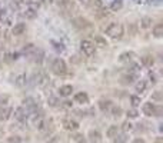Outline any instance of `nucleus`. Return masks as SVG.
<instances>
[{
	"instance_id": "79ce46f5",
	"label": "nucleus",
	"mask_w": 163,
	"mask_h": 143,
	"mask_svg": "<svg viewBox=\"0 0 163 143\" xmlns=\"http://www.w3.org/2000/svg\"><path fill=\"white\" fill-rule=\"evenodd\" d=\"M148 76H149V80H150V83H152V84H156V82H157V76H156L153 72H149Z\"/></svg>"
},
{
	"instance_id": "20e7f679",
	"label": "nucleus",
	"mask_w": 163,
	"mask_h": 143,
	"mask_svg": "<svg viewBox=\"0 0 163 143\" xmlns=\"http://www.w3.org/2000/svg\"><path fill=\"white\" fill-rule=\"evenodd\" d=\"M72 24H73L76 29H79V30H86V29H90V27H92V23L87 19H85V17H82V16L73 17V19H72Z\"/></svg>"
},
{
	"instance_id": "4be33fe9",
	"label": "nucleus",
	"mask_w": 163,
	"mask_h": 143,
	"mask_svg": "<svg viewBox=\"0 0 163 143\" xmlns=\"http://www.w3.org/2000/svg\"><path fill=\"white\" fill-rule=\"evenodd\" d=\"M116 135H119V126L117 124H112L110 128L108 129V132H106V136H108V137H112V139H115Z\"/></svg>"
},
{
	"instance_id": "a18cd8bd",
	"label": "nucleus",
	"mask_w": 163,
	"mask_h": 143,
	"mask_svg": "<svg viewBox=\"0 0 163 143\" xmlns=\"http://www.w3.org/2000/svg\"><path fill=\"white\" fill-rule=\"evenodd\" d=\"M132 143H146V142L143 139H140V137H136V139H134Z\"/></svg>"
},
{
	"instance_id": "9d476101",
	"label": "nucleus",
	"mask_w": 163,
	"mask_h": 143,
	"mask_svg": "<svg viewBox=\"0 0 163 143\" xmlns=\"http://www.w3.org/2000/svg\"><path fill=\"white\" fill-rule=\"evenodd\" d=\"M63 128L66 129V130L73 132V130H77L79 129V123L76 120H73V119H64L63 120Z\"/></svg>"
},
{
	"instance_id": "2f4dec72",
	"label": "nucleus",
	"mask_w": 163,
	"mask_h": 143,
	"mask_svg": "<svg viewBox=\"0 0 163 143\" xmlns=\"http://www.w3.org/2000/svg\"><path fill=\"white\" fill-rule=\"evenodd\" d=\"M140 103H142V100L139 96H136V94H132V96H130V105L133 106V109H136L137 106H140Z\"/></svg>"
},
{
	"instance_id": "412c9836",
	"label": "nucleus",
	"mask_w": 163,
	"mask_h": 143,
	"mask_svg": "<svg viewBox=\"0 0 163 143\" xmlns=\"http://www.w3.org/2000/svg\"><path fill=\"white\" fill-rule=\"evenodd\" d=\"M47 103L50 107H60V106H62V102H60V99L57 98V96H49Z\"/></svg>"
},
{
	"instance_id": "9b49d317",
	"label": "nucleus",
	"mask_w": 163,
	"mask_h": 143,
	"mask_svg": "<svg viewBox=\"0 0 163 143\" xmlns=\"http://www.w3.org/2000/svg\"><path fill=\"white\" fill-rule=\"evenodd\" d=\"M97 105H99V109L102 110V112L106 113V112L110 110V107L113 106V103H112V100H109V99H100L99 102H97Z\"/></svg>"
},
{
	"instance_id": "473e14b6",
	"label": "nucleus",
	"mask_w": 163,
	"mask_h": 143,
	"mask_svg": "<svg viewBox=\"0 0 163 143\" xmlns=\"http://www.w3.org/2000/svg\"><path fill=\"white\" fill-rule=\"evenodd\" d=\"M127 135L126 133H120V135H116V137L113 139V142L115 143H126L127 142Z\"/></svg>"
},
{
	"instance_id": "c9c22d12",
	"label": "nucleus",
	"mask_w": 163,
	"mask_h": 143,
	"mask_svg": "<svg viewBox=\"0 0 163 143\" xmlns=\"http://www.w3.org/2000/svg\"><path fill=\"white\" fill-rule=\"evenodd\" d=\"M122 130H123V133H127V132H130V130H133V124L130 123L129 120L123 122L122 123Z\"/></svg>"
},
{
	"instance_id": "ddd939ff",
	"label": "nucleus",
	"mask_w": 163,
	"mask_h": 143,
	"mask_svg": "<svg viewBox=\"0 0 163 143\" xmlns=\"http://www.w3.org/2000/svg\"><path fill=\"white\" fill-rule=\"evenodd\" d=\"M89 142L90 143H102V135H100L99 130H90Z\"/></svg>"
},
{
	"instance_id": "bb28decb",
	"label": "nucleus",
	"mask_w": 163,
	"mask_h": 143,
	"mask_svg": "<svg viewBox=\"0 0 163 143\" xmlns=\"http://www.w3.org/2000/svg\"><path fill=\"white\" fill-rule=\"evenodd\" d=\"M139 72H140V64L139 63H130L127 66V73H130V75H136Z\"/></svg>"
},
{
	"instance_id": "f03ea898",
	"label": "nucleus",
	"mask_w": 163,
	"mask_h": 143,
	"mask_svg": "<svg viewBox=\"0 0 163 143\" xmlns=\"http://www.w3.org/2000/svg\"><path fill=\"white\" fill-rule=\"evenodd\" d=\"M50 69H52L53 75L56 76H63L66 75L67 72V64L66 62L63 60V59H60V57H57V59H55L52 63V66H50Z\"/></svg>"
},
{
	"instance_id": "8fccbe9b",
	"label": "nucleus",
	"mask_w": 163,
	"mask_h": 143,
	"mask_svg": "<svg viewBox=\"0 0 163 143\" xmlns=\"http://www.w3.org/2000/svg\"><path fill=\"white\" fill-rule=\"evenodd\" d=\"M133 2H134V3H136V4H140V3H143V0H133Z\"/></svg>"
},
{
	"instance_id": "603ef678",
	"label": "nucleus",
	"mask_w": 163,
	"mask_h": 143,
	"mask_svg": "<svg viewBox=\"0 0 163 143\" xmlns=\"http://www.w3.org/2000/svg\"><path fill=\"white\" fill-rule=\"evenodd\" d=\"M156 143H162V137H157V140H156Z\"/></svg>"
},
{
	"instance_id": "393cba45",
	"label": "nucleus",
	"mask_w": 163,
	"mask_h": 143,
	"mask_svg": "<svg viewBox=\"0 0 163 143\" xmlns=\"http://www.w3.org/2000/svg\"><path fill=\"white\" fill-rule=\"evenodd\" d=\"M153 36L157 39H160L163 36V24L162 23H157V24L153 27Z\"/></svg>"
},
{
	"instance_id": "58836bf2",
	"label": "nucleus",
	"mask_w": 163,
	"mask_h": 143,
	"mask_svg": "<svg viewBox=\"0 0 163 143\" xmlns=\"http://www.w3.org/2000/svg\"><path fill=\"white\" fill-rule=\"evenodd\" d=\"M73 140L76 143H86V139H85V136L80 135V133H77V135H74L73 136Z\"/></svg>"
},
{
	"instance_id": "3c124183",
	"label": "nucleus",
	"mask_w": 163,
	"mask_h": 143,
	"mask_svg": "<svg viewBox=\"0 0 163 143\" xmlns=\"http://www.w3.org/2000/svg\"><path fill=\"white\" fill-rule=\"evenodd\" d=\"M3 135H4V132H3V129H0V137H3Z\"/></svg>"
},
{
	"instance_id": "4c0bfd02",
	"label": "nucleus",
	"mask_w": 163,
	"mask_h": 143,
	"mask_svg": "<svg viewBox=\"0 0 163 143\" xmlns=\"http://www.w3.org/2000/svg\"><path fill=\"white\" fill-rule=\"evenodd\" d=\"M126 115L129 119H136V117L139 116V112H137V109H129Z\"/></svg>"
},
{
	"instance_id": "1a4fd4ad",
	"label": "nucleus",
	"mask_w": 163,
	"mask_h": 143,
	"mask_svg": "<svg viewBox=\"0 0 163 143\" xmlns=\"http://www.w3.org/2000/svg\"><path fill=\"white\" fill-rule=\"evenodd\" d=\"M134 80H137V75H130V73H126L120 77V83L123 86H129V84H133Z\"/></svg>"
},
{
	"instance_id": "5701e85b",
	"label": "nucleus",
	"mask_w": 163,
	"mask_h": 143,
	"mask_svg": "<svg viewBox=\"0 0 163 143\" xmlns=\"http://www.w3.org/2000/svg\"><path fill=\"white\" fill-rule=\"evenodd\" d=\"M110 10L112 11H119V10H122L123 9V0H113L110 3Z\"/></svg>"
},
{
	"instance_id": "f3484780",
	"label": "nucleus",
	"mask_w": 163,
	"mask_h": 143,
	"mask_svg": "<svg viewBox=\"0 0 163 143\" xmlns=\"http://www.w3.org/2000/svg\"><path fill=\"white\" fill-rule=\"evenodd\" d=\"M155 103H145L143 105V113L146 116H155Z\"/></svg>"
},
{
	"instance_id": "f257e3e1",
	"label": "nucleus",
	"mask_w": 163,
	"mask_h": 143,
	"mask_svg": "<svg viewBox=\"0 0 163 143\" xmlns=\"http://www.w3.org/2000/svg\"><path fill=\"white\" fill-rule=\"evenodd\" d=\"M106 34L109 37L115 39V40H120L125 34V27H123L122 23H110L106 27Z\"/></svg>"
},
{
	"instance_id": "e433bc0d",
	"label": "nucleus",
	"mask_w": 163,
	"mask_h": 143,
	"mask_svg": "<svg viewBox=\"0 0 163 143\" xmlns=\"http://www.w3.org/2000/svg\"><path fill=\"white\" fill-rule=\"evenodd\" d=\"M152 100H156V102H162L163 100V94L162 90H155L152 93Z\"/></svg>"
},
{
	"instance_id": "39448f33",
	"label": "nucleus",
	"mask_w": 163,
	"mask_h": 143,
	"mask_svg": "<svg viewBox=\"0 0 163 143\" xmlns=\"http://www.w3.org/2000/svg\"><path fill=\"white\" fill-rule=\"evenodd\" d=\"M23 107H24V110H26L29 115H33V113H36L37 109H39L37 102L34 100L33 98H26V99H24V100H23Z\"/></svg>"
},
{
	"instance_id": "f704fd0d",
	"label": "nucleus",
	"mask_w": 163,
	"mask_h": 143,
	"mask_svg": "<svg viewBox=\"0 0 163 143\" xmlns=\"http://www.w3.org/2000/svg\"><path fill=\"white\" fill-rule=\"evenodd\" d=\"M110 113H112V116L119 117L123 113V110H122V107H120V106H112V107H110Z\"/></svg>"
},
{
	"instance_id": "0eeeda50",
	"label": "nucleus",
	"mask_w": 163,
	"mask_h": 143,
	"mask_svg": "<svg viewBox=\"0 0 163 143\" xmlns=\"http://www.w3.org/2000/svg\"><path fill=\"white\" fill-rule=\"evenodd\" d=\"M30 56L33 57L32 60L34 62V63H37V64H42V62L45 60V50H42V49H36L34 50Z\"/></svg>"
},
{
	"instance_id": "f8f14e48",
	"label": "nucleus",
	"mask_w": 163,
	"mask_h": 143,
	"mask_svg": "<svg viewBox=\"0 0 163 143\" xmlns=\"http://www.w3.org/2000/svg\"><path fill=\"white\" fill-rule=\"evenodd\" d=\"M74 102L79 105H86V103H89V96L85 92H79L74 94Z\"/></svg>"
},
{
	"instance_id": "ea45409f",
	"label": "nucleus",
	"mask_w": 163,
	"mask_h": 143,
	"mask_svg": "<svg viewBox=\"0 0 163 143\" xmlns=\"http://www.w3.org/2000/svg\"><path fill=\"white\" fill-rule=\"evenodd\" d=\"M162 115H163V106L162 105H156L155 106V116L160 117Z\"/></svg>"
},
{
	"instance_id": "6ab92c4d",
	"label": "nucleus",
	"mask_w": 163,
	"mask_h": 143,
	"mask_svg": "<svg viewBox=\"0 0 163 143\" xmlns=\"http://www.w3.org/2000/svg\"><path fill=\"white\" fill-rule=\"evenodd\" d=\"M142 64L146 66V67H152L153 64H155V59H153V56H150V54L142 56Z\"/></svg>"
},
{
	"instance_id": "7c9ffc66",
	"label": "nucleus",
	"mask_w": 163,
	"mask_h": 143,
	"mask_svg": "<svg viewBox=\"0 0 163 143\" xmlns=\"http://www.w3.org/2000/svg\"><path fill=\"white\" fill-rule=\"evenodd\" d=\"M95 43H96L95 46H99V47H106L108 46L106 39H103L102 36H95Z\"/></svg>"
},
{
	"instance_id": "4468645a",
	"label": "nucleus",
	"mask_w": 163,
	"mask_h": 143,
	"mask_svg": "<svg viewBox=\"0 0 163 143\" xmlns=\"http://www.w3.org/2000/svg\"><path fill=\"white\" fill-rule=\"evenodd\" d=\"M72 93H73V86H70V84H64L59 89V94L62 98H69Z\"/></svg>"
},
{
	"instance_id": "dca6fc26",
	"label": "nucleus",
	"mask_w": 163,
	"mask_h": 143,
	"mask_svg": "<svg viewBox=\"0 0 163 143\" xmlns=\"http://www.w3.org/2000/svg\"><path fill=\"white\" fill-rule=\"evenodd\" d=\"M15 84L17 87H24V86H26V84H27V76H26V73H20V75L16 77Z\"/></svg>"
},
{
	"instance_id": "b1692460",
	"label": "nucleus",
	"mask_w": 163,
	"mask_h": 143,
	"mask_svg": "<svg viewBox=\"0 0 163 143\" xmlns=\"http://www.w3.org/2000/svg\"><path fill=\"white\" fill-rule=\"evenodd\" d=\"M146 86H148V82H146V80H139V82L134 84V90H136L137 93H143V92L146 90Z\"/></svg>"
},
{
	"instance_id": "a19ab883",
	"label": "nucleus",
	"mask_w": 163,
	"mask_h": 143,
	"mask_svg": "<svg viewBox=\"0 0 163 143\" xmlns=\"http://www.w3.org/2000/svg\"><path fill=\"white\" fill-rule=\"evenodd\" d=\"M9 143H22V137L20 136H10L7 139Z\"/></svg>"
},
{
	"instance_id": "2eb2a0df",
	"label": "nucleus",
	"mask_w": 163,
	"mask_h": 143,
	"mask_svg": "<svg viewBox=\"0 0 163 143\" xmlns=\"http://www.w3.org/2000/svg\"><path fill=\"white\" fill-rule=\"evenodd\" d=\"M24 32H26V24H24V23H17V24H15L13 29H11V33L15 34V36H20V34H23Z\"/></svg>"
},
{
	"instance_id": "09e8293b",
	"label": "nucleus",
	"mask_w": 163,
	"mask_h": 143,
	"mask_svg": "<svg viewBox=\"0 0 163 143\" xmlns=\"http://www.w3.org/2000/svg\"><path fill=\"white\" fill-rule=\"evenodd\" d=\"M148 4H155V0H145Z\"/></svg>"
},
{
	"instance_id": "cd10ccee",
	"label": "nucleus",
	"mask_w": 163,
	"mask_h": 143,
	"mask_svg": "<svg viewBox=\"0 0 163 143\" xmlns=\"http://www.w3.org/2000/svg\"><path fill=\"white\" fill-rule=\"evenodd\" d=\"M24 16H26V19H29V20L36 19V17H37V11H36V9H33V7L27 9V10L24 11Z\"/></svg>"
},
{
	"instance_id": "aec40b11",
	"label": "nucleus",
	"mask_w": 163,
	"mask_h": 143,
	"mask_svg": "<svg viewBox=\"0 0 163 143\" xmlns=\"http://www.w3.org/2000/svg\"><path fill=\"white\" fill-rule=\"evenodd\" d=\"M87 6L96 11V10H100V9L103 7V2H102V0H89V2H87Z\"/></svg>"
},
{
	"instance_id": "c85d7f7f",
	"label": "nucleus",
	"mask_w": 163,
	"mask_h": 143,
	"mask_svg": "<svg viewBox=\"0 0 163 143\" xmlns=\"http://www.w3.org/2000/svg\"><path fill=\"white\" fill-rule=\"evenodd\" d=\"M10 113H11V109H10V107L2 109V110H0V120H7L9 117H10Z\"/></svg>"
},
{
	"instance_id": "37998d69",
	"label": "nucleus",
	"mask_w": 163,
	"mask_h": 143,
	"mask_svg": "<svg viewBox=\"0 0 163 143\" xmlns=\"http://www.w3.org/2000/svg\"><path fill=\"white\" fill-rule=\"evenodd\" d=\"M7 102H9L7 94H0V105H6Z\"/></svg>"
},
{
	"instance_id": "7ed1b4c3",
	"label": "nucleus",
	"mask_w": 163,
	"mask_h": 143,
	"mask_svg": "<svg viewBox=\"0 0 163 143\" xmlns=\"http://www.w3.org/2000/svg\"><path fill=\"white\" fill-rule=\"evenodd\" d=\"M80 49H82V52H83L85 56L89 57V56H93V54H95V52H96V46H95L93 41L85 39V40L80 41Z\"/></svg>"
},
{
	"instance_id": "6e6552de",
	"label": "nucleus",
	"mask_w": 163,
	"mask_h": 143,
	"mask_svg": "<svg viewBox=\"0 0 163 143\" xmlns=\"http://www.w3.org/2000/svg\"><path fill=\"white\" fill-rule=\"evenodd\" d=\"M27 116H29V113L24 110V107L23 106H20V107H17V109L15 110V119L19 122H24L27 119Z\"/></svg>"
},
{
	"instance_id": "de8ad7c7",
	"label": "nucleus",
	"mask_w": 163,
	"mask_h": 143,
	"mask_svg": "<svg viewBox=\"0 0 163 143\" xmlns=\"http://www.w3.org/2000/svg\"><path fill=\"white\" fill-rule=\"evenodd\" d=\"M4 15H6V10H3V9H0V19H3Z\"/></svg>"
},
{
	"instance_id": "a878e982",
	"label": "nucleus",
	"mask_w": 163,
	"mask_h": 143,
	"mask_svg": "<svg viewBox=\"0 0 163 143\" xmlns=\"http://www.w3.org/2000/svg\"><path fill=\"white\" fill-rule=\"evenodd\" d=\"M152 23H153L152 17L145 16V17H142V20H140V26L143 27V29H149V27H152Z\"/></svg>"
},
{
	"instance_id": "864d4df0",
	"label": "nucleus",
	"mask_w": 163,
	"mask_h": 143,
	"mask_svg": "<svg viewBox=\"0 0 163 143\" xmlns=\"http://www.w3.org/2000/svg\"><path fill=\"white\" fill-rule=\"evenodd\" d=\"M46 2H47V3H53V2H55V0H46Z\"/></svg>"
},
{
	"instance_id": "c03bdc74",
	"label": "nucleus",
	"mask_w": 163,
	"mask_h": 143,
	"mask_svg": "<svg viewBox=\"0 0 163 143\" xmlns=\"http://www.w3.org/2000/svg\"><path fill=\"white\" fill-rule=\"evenodd\" d=\"M19 4H27V6H30V4H33V0H20Z\"/></svg>"
},
{
	"instance_id": "a211bd4d",
	"label": "nucleus",
	"mask_w": 163,
	"mask_h": 143,
	"mask_svg": "<svg viewBox=\"0 0 163 143\" xmlns=\"http://www.w3.org/2000/svg\"><path fill=\"white\" fill-rule=\"evenodd\" d=\"M57 4H59V7L63 9L64 11L73 9V2H72V0H57Z\"/></svg>"
},
{
	"instance_id": "423d86ee",
	"label": "nucleus",
	"mask_w": 163,
	"mask_h": 143,
	"mask_svg": "<svg viewBox=\"0 0 163 143\" xmlns=\"http://www.w3.org/2000/svg\"><path fill=\"white\" fill-rule=\"evenodd\" d=\"M134 57H136V53L132 50H126V52L119 54V62L120 63H132L134 60Z\"/></svg>"
},
{
	"instance_id": "c756f323",
	"label": "nucleus",
	"mask_w": 163,
	"mask_h": 143,
	"mask_svg": "<svg viewBox=\"0 0 163 143\" xmlns=\"http://www.w3.org/2000/svg\"><path fill=\"white\" fill-rule=\"evenodd\" d=\"M34 50H36V46H34L33 43H29V45H26L22 49V53H23V54H32Z\"/></svg>"
},
{
	"instance_id": "49530a36",
	"label": "nucleus",
	"mask_w": 163,
	"mask_h": 143,
	"mask_svg": "<svg viewBox=\"0 0 163 143\" xmlns=\"http://www.w3.org/2000/svg\"><path fill=\"white\" fill-rule=\"evenodd\" d=\"M63 106L64 107H72V102L70 100H66V102H63Z\"/></svg>"
},
{
	"instance_id": "72a5a7b5",
	"label": "nucleus",
	"mask_w": 163,
	"mask_h": 143,
	"mask_svg": "<svg viewBox=\"0 0 163 143\" xmlns=\"http://www.w3.org/2000/svg\"><path fill=\"white\" fill-rule=\"evenodd\" d=\"M50 43H52V45H53V49H55V50H56V52H57V53H63V52H64V46L62 45V43H60V41L52 40V41H50Z\"/></svg>"
}]
</instances>
